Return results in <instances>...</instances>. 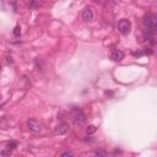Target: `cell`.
Masks as SVG:
<instances>
[{"label": "cell", "instance_id": "cell-5", "mask_svg": "<svg viewBox=\"0 0 157 157\" xmlns=\"http://www.w3.org/2000/svg\"><path fill=\"white\" fill-rule=\"evenodd\" d=\"M110 59L112 60H114V62H122L123 59H124V53L120 50V49H115L113 48L110 50V54H109Z\"/></svg>", "mask_w": 157, "mask_h": 157}, {"label": "cell", "instance_id": "cell-16", "mask_svg": "<svg viewBox=\"0 0 157 157\" xmlns=\"http://www.w3.org/2000/svg\"><path fill=\"white\" fill-rule=\"evenodd\" d=\"M7 63H9V64H12V58H11V57H7Z\"/></svg>", "mask_w": 157, "mask_h": 157}, {"label": "cell", "instance_id": "cell-15", "mask_svg": "<svg viewBox=\"0 0 157 157\" xmlns=\"http://www.w3.org/2000/svg\"><path fill=\"white\" fill-rule=\"evenodd\" d=\"M36 5H38V1H37V0H33L32 4H31V6H36Z\"/></svg>", "mask_w": 157, "mask_h": 157}, {"label": "cell", "instance_id": "cell-6", "mask_svg": "<svg viewBox=\"0 0 157 157\" xmlns=\"http://www.w3.org/2000/svg\"><path fill=\"white\" fill-rule=\"evenodd\" d=\"M69 131V125L66 124V123H60L59 124L55 130H54V134L57 136H62V135H65V134H68Z\"/></svg>", "mask_w": 157, "mask_h": 157}, {"label": "cell", "instance_id": "cell-2", "mask_svg": "<svg viewBox=\"0 0 157 157\" xmlns=\"http://www.w3.org/2000/svg\"><path fill=\"white\" fill-rule=\"evenodd\" d=\"M130 29H131V22L126 19H122L120 21L118 22V31L120 32L122 34L126 36L130 33Z\"/></svg>", "mask_w": 157, "mask_h": 157}, {"label": "cell", "instance_id": "cell-14", "mask_svg": "<svg viewBox=\"0 0 157 157\" xmlns=\"http://www.w3.org/2000/svg\"><path fill=\"white\" fill-rule=\"evenodd\" d=\"M60 156H63V157H65V156H69V157H71V156H74V155H72V152H70V151H65V152H63Z\"/></svg>", "mask_w": 157, "mask_h": 157}, {"label": "cell", "instance_id": "cell-4", "mask_svg": "<svg viewBox=\"0 0 157 157\" xmlns=\"http://www.w3.org/2000/svg\"><path fill=\"white\" fill-rule=\"evenodd\" d=\"M144 27L150 29V31H155L157 29V17L155 16H147L144 19Z\"/></svg>", "mask_w": 157, "mask_h": 157}, {"label": "cell", "instance_id": "cell-7", "mask_svg": "<svg viewBox=\"0 0 157 157\" xmlns=\"http://www.w3.org/2000/svg\"><path fill=\"white\" fill-rule=\"evenodd\" d=\"M82 20L86 22H90L93 20V10L91 7H86L84 10V12H82Z\"/></svg>", "mask_w": 157, "mask_h": 157}, {"label": "cell", "instance_id": "cell-1", "mask_svg": "<svg viewBox=\"0 0 157 157\" xmlns=\"http://www.w3.org/2000/svg\"><path fill=\"white\" fill-rule=\"evenodd\" d=\"M72 122L77 126L84 125L86 123V115L82 113V110H80L77 108H74L72 109Z\"/></svg>", "mask_w": 157, "mask_h": 157}, {"label": "cell", "instance_id": "cell-10", "mask_svg": "<svg viewBox=\"0 0 157 157\" xmlns=\"http://www.w3.org/2000/svg\"><path fill=\"white\" fill-rule=\"evenodd\" d=\"M6 147L11 148V150H14V148L17 147V143H15V141H9V143L6 144Z\"/></svg>", "mask_w": 157, "mask_h": 157}, {"label": "cell", "instance_id": "cell-8", "mask_svg": "<svg viewBox=\"0 0 157 157\" xmlns=\"http://www.w3.org/2000/svg\"><path fill=\"white\" fill-rule=\"evenodd\" d=\"M11 153H12V150L9 148V147H5V148H3V150L0 151V155H1L3 157H10Z\"/></svg>", "mask_w": 157, "mask_h": 157}, {"label": "cell", "instance_id": "cell-3", "mask_svg": "<svg viewBox=\"0 0 157 157\" xmlns=\"http://www.w3.org/2000/svg\"><path fill=\"white\" fill-rule=\"evenodd\" d=\"M27 128H28L29 131H32L34 134H38V133L42 131V125L33 118H29L27 120Z\"/></svg>", "mask_w": 157, "mask_h": 157}, {"label": "cell", "instance_id": "cell-12", "mask_svg": "<svg viewBox=\"0 0 157 157\" xmlns=\"http://www.w3.org/2000/svg\"><path fill=\"white\" fill-rule=\"evenodd\" d=\"M95 155L96 156H102V157H104V156H107V152L104 151V150H96L95 151Z\"/></svg>", "mask_w": 157, "mask_h": 157}, {"label": "cell", "instance_id": "cell-11", "mask_svg": "<svg viewBox=\"0 0 157 157\" xmlns=\"http://www.w3.org/2000/svg\"><path fill=\"white\" fill-rule=\"evenodd\" d=\"M96 130H97V128L95 125H88V128L86 129L87 134H93V133H96Z\"/></svg>", "mask_w": 157, "mask_h": 157}, {"label": "cell", "instance_id": "cell-13", "mask_svg": "<svg viewBox=\"0 0 157 157\" xmlns=\"http://www.w3.org/2000/svg\"><path fill=\"white\" fill-rule=\"evenodd\" d=\"M64 117H65V112L60 110V112H59V113H58V119H62V120H63V119H65Z\"/></svg>", "mask_w": 157, "mask_h": 157}, {"label": "cell", "instance_id": "cell-9", "mask_svg": "<svg viewBox=\"0 0 157 157\" xmlns=\"http://www.w3.org/2000/svg\"><path fill=\"white\" fill-rule=\"evenodd\" d=\"M14 36L16 37V38H19V37L21 36V27H20V25H16V27L14 28Z\"/></svg>", "mask_w": 157, "mask_h": 157}]
</instances>
